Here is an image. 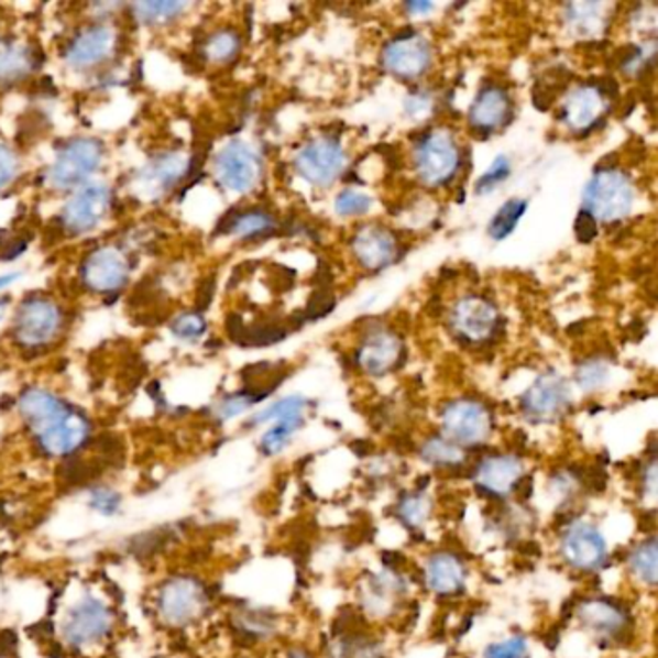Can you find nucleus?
Masks as SVG:
<instances>
[{"mask_svg": "<svg viewBox=\"0 0 658 658\" xmlns=\"http://www.w3.org/2000/svg\"><path fill=\"white\" fill-rule=\"evenodd\" d=\"M18 278H20V273H9V275L0 276V292L17 283Z\"/></svg>", "mask_w": 658, "mask_h": 658, "instance_id": "obj_51", "label": "nucleus"}, {"mask_svg": "<svg viewBox=\"0 0 658 658\" xmlns=\"http://www.w3.org/2000/svg\"><path fill=\"white\" fill-rule=\"evenodd\" d=\"M371 197L365 196V194H360V191H355V189H344L340 196L337 197V204H335V209H337L338 215H342V217H353V215H363V212H368L371 209Z\"/></svg>", "mask_w": 658, "mask_h": 658, "instance_id": "obj_42", "label": "nucleus"}, {"mask_svg": "<svg viewBox=\"0 0 658 658\" xmlns=\"http://www.w3.org/2000/svg\"><path fill=\"white\" fill-rule=\"evenodd\" d=\"M171 330L176 338L186 340V342H194L197 338H201L207 330V321L204 315L199 311H191V314H182L180 317L174 319L171 325Z\"/></svg>", "mask_w": 658, "mask_h": 658, "instance_id": "obj_39", "label": "nucleus"}, {"mask_svg": "<svg viewBox=\"0 0 658 658\" xmlns=\"http://www.w3.org/2000/svg\"><path fill=\"white\" fill-rule=\"evenodd\" d=\"M91 435V425L84 414L70 408L55 424L48 425L33 439L37 442L41 452L48 458H72L79 448L86 445Z\"/></svg>", "mask_w": 658, "mask_h": 658, "instance_id": "obj_13", "label": "nucleus"}, {"mask_svg": "<svg viewBox=\"0 0 658 658\" xmlns=\"http://www.w3.org/2000/svg\"><path fill=\"white\" fill-rule=\"evenodd\" d=\"M634 186L627 180L626 174L604 168L596 171L585 188L583 211H588L595 220L616 222L626 219L634 209Z\"/></svg>", "mask_w": 658, "mask_h": 658, "instance_id": "obj_3", "label": "nucleus"}, {"mask_svg": "<svg viewBox=\"0 0 658 658\" xmlns=\"http://www.w3.org/2000/svg\"><path fill=\"white\" fill-rule=\"evenodd\" d=\"M188 9L186 2L176 0H153V2H138L134 4V14L142 24L158 25L171 22L174 18L180 17L184 10Z\"/></svg>", "mask_w": 658, "mask_h": 658, "instance_id": "obj_32", "label": "nucleus"}, {"mask_svg": "<svg viewBox=\"0 0 658 658\" xmlns=\"http://www.w3.org/2000/svg\"><path fill=\"white\" fill-rule=\"evenodd\" d=\"M89 504L95 512H99L102 516H114L122 506V496L110 486H95L89 494Z\"/></svg>", "mask_w": 658, "mask_h": 658, "instance_id": "obj_43", "label": "nucleus"}, {"mask_svg": "<svg viewBox=\"0 0 658 658\" xmlns=\"http://www.w3.org/2000/svg\"><path fill=\"white\" fill-rule=\"evenodd\" d=\"M18 173V158L14 151L0 143V188L9 186Z\"/></svg>", "mask_w": 658, "mask_h": 658, "instance_id": "obj_46", "label": "nucleus"}, {"mask_svg": "<svg viewBox=\"0 0 658 658\" xmlns=\"http://www.w3.org/2000/svg\"><path fill=\"white\" fill-rule=\"evenodd\" d=\"M498 311L486 298L481 296H468L460 299L452 309L450 325L454 329L456 337L462 338L470 344H481L489 338L494 337L498 330Z\"/></svg>", "mask_w": 658, "mask_h": 658, "instance_id": "obj_12", "label": "nucleus"}, {"mask_svg": "<svg viewBox=\"0 0 658 658\" xmlns=\"http://www.w3.org/2000/svg\"><path fill=\"white\" fill-rule=\"evenodd\" d=\"M465 581H468V568L463 564L462 558L454 552L439 550L427 558L425 583L435 595H458L465 588Z\"/></svg>", "mask_w": 658, "mask_h": 658, "instance_id": "obj_21", "label": "nucleus"}, {"mask_svg": "<svg viewBox=\"0 0 658 658\" xmlns=\"http://www.w3.org/2000/svg\"><path fill=\"white\" fill-rule=\"evenodd\" d=\"M288 658H311L309 657V652H306L304 649H294L290 650V657Z\"/></svg>", "mask_w": 658, "mask_h": 658, "instance_id": "obj_53", "label": "nucleus"}, {"mask_svg": "<svg viewBox=\"0 0 658 658\" xmlns=\"http://www.w3.org/2000/svg\"><path fill=\"white\" fill-rule=\"evenodd\" d=\"M114 45H117V33L107 25H95L74 37L68 48L64 51V58L74 68L86 70L95 64H101L112 53Z\"/></svg>", "mask_w": 658, "mask_h": 658, "instance_id": "obj_19", "label": "nucleus"}, {"mask_svg": "<svg viewBox=\"0 0 658 658\" xmlns=\"http://www.w3.org/2000/svg\"><path fill=\"white\" fill-rule=\"evenodd\" d=\"M425 462L437 468H454L463 462V448L454 445L447 437H431L421 448Z\"/></svg>", "mask_w": 658, "mask_h": 658, "instance_id": "obj_34", "label": "nucleus"}, {"mask_svg": "<svg viewBox=\"0 0 658 658\" xmlns=\"http://www.w3.org/2000/svg\"><path fill=\"white\" fill-rule=\"evenodd\" d=\"M157 614L168 627H188L204 618L209 608V593L204 581L191 575H174L157 591Z\"/></svg>", "mask_w": 658, "mask_h": 658, "instance_id": "obj_1", "label": "nucleus"}, {"mask_svg": "<svg viewBox=\"0 0 658 658\" xmlns=\"http://www.w3.org/2000/svg\"><path fill=\"white\" fill-rule=\"evenodd\" d=\"M114 627V612L101 596H79L68 611L64 612L63 632L64 641L74 649H87L97 643H102L110 637Z\"/></svg>", "mask_w": 658, "mask_h": 658, "instance_id": "obj_2", "label": "nucleus"}, {"mask_svg": "<svg viewBox=\"0 0 658 658\" xmlns=\"http://www.w3.org/2000/svg\"><path fill=\"white\" fill-rule=\"evenodd\" d=\"M429 105H431V102H429L427 97L414 95V97H409L406 109H408L409 114H417V112H425V109H429Z\"/></svg>", "mask_w": 658, "mask_h": 658, "instance_id": "obj_50", "label": "nucleus"}, {"mask_svg": "<svg viewBox=\"0 0 658 658\" xmlns=\"http://www.w3.org/2000/svg\"><path fill=\"white\" fill-rule=\"evenodd\" d=\"M35 55L30 48H0V81H17L35 70Z\"/></svg>", "mask_w": 658, "mask_h": 658, "instance_id": "obj_30", "label": "nucleus"}, {"mask_svg": "<svg viewBox=\"0 0 658 658\" xmlns=\"http://www.w3.org/2000/svg\"><path fill=\"white\" fill-rule=\"evenodd\" d=\"M273 228H275V219L268 212L251 209V211L228 215L220 230L242 240H253L259 235L268 234Z\"/></svg>", "mask_w": 658, "mask_h": 658, "instance_id": "obj_27", "label": "nucleus"}, {"mask_svg": "<svg viewBox=\"0 0 658 658\" xmlns=\"http://www.w3.org/2000/svg\"><path fill=\"white\" fill-rule=\"evenodd\" d=\"M306 406V398H301V396L284 398V401L271 404L263 412H259L257 416L251 419V425L268 424V421H276V419H283V417L304 416Z\"/></svg>", "mask_w": 658, "mask_h": 658, "instance_id": "obj_37", "label": "nucleus"}, {"mask_svg": "<svg viewBox=\"0 0 658 658\" xmlns=\"http://www.w3.org/2000/svg\"><path fill=\"white\" fill-rule=\"evenodd\" d=\"M573 228H575V235H578V240L581 243L593 242L596 234H599V222L588 211H583V209L578 215Z\"/></svg>", "mask_w": 658, "mask_h": 658, "instance_id": "obj_47", "label": "nucleus"}, {"mask_svg": "<svg viewBox=\"0 0 658 658\" xmlns=\"http://www.w3.org/2000/svg\"><path fill=\"white\" fill-rule=\"evenodd\" d=\"M460 166V150L448 130H432L416 150V168L427 186H445L454 178Z\"/></svg>", "mask_w": 658, "mask_h": 658, "instance_id": "obj_7", "label": "nucleus"}, {"mask_svg": "<svg viewBox=\"0 0 658 658\" xmlns=\"http://www.w3.org/2000/svg\"><path fill=\"white\" fill-rule=\"evenodd\" d=\"M81 281L97 294H114L128 281V261L122 251L101 248L94 251L81 265Z\"/></svg>", "mask_w": 658, "mask_h": 658, "instance_id": "obj_16", "label": "nucleus"}, {"mask_svg": "<svg viewBox=\"0 0 658 658\" xmlns=\"http://www.w3.org/2000/svg\"><path fill=\"white\" fill-rule=\"evenodd\" d=\"M509 176V161L508 158L501 155V157L494 158L493 165L486 171L478 182V194H489L501 186L502 182L506 180Z\"/></svg>", "mask_w": 658, "mask_h": 658, "instance_id": "obj_44", "label": "nucleus"}, {"mask_svg": "<svg viewBox=\"0 0 658 658\" xmlns=\"http://www.w3.org/2000/svg\"><path fill=\"white\" fill-rule=\"evenodd\" d=\"M442 431L448 440H452L460 448L479 447L483 445L493 431L491 412L478 401H454L442 409L440 416Z\"/></svg>", "mask_w": 658, "mask_h": 658, "instance_id": "obj_6", "label": "nucleus"}, {"mask_svg": "<svg viewBox=\"0 0 658 658\" xmlns=\"http://www.w3.org/2000/svg\"><path fill=\"white\" fill-rule=\"evenodd\" d=\"M570 404V391L564 379L549 371L535 381L522 396L525 414L537 421H549L560 416Z\"/></svg>", "mask_w": 658, "mask_h": 658, "instance_id": "obj_15", "label": "nucleus"}, {"mask_svg": "<svg viewBox=\"0 0 658 658\" xmlns=\"http://www.w3.org/2000/svg\"><path fill=\"white\" fill-rule=\"evenodd\" d=\"M560 552L566 564L580 572H595L608 558V545L596 525L580 519L568 525L560 541Z\"/></svg>", "mask_w": 658, "mask_h": 658, "instance_id": "obj_8", "label": "nucleus"}, {"mask_svg": "<svg viewBox=\"0 0 658 658\" xmlns=\"http://www.w3.org/2000/svg\"><path fill=\"white\" fill-rule=\"evenodd\" d=\"M215 174L220 186L234 194H248L261 178V158L248 143L234 140L227 143L215 158Z\"/></svg>", "mask_w": 658, "mask_h": 658, "instance_id": "obj_10", "label": "nucleus"}, {"mask_svg": "<svg viewBox=\"0 0 658 658\" xmlns=\"http://www.w3.org/2000/svg\"><path fill=\"white\" fill-rule=\"evenodd\" d=\"M431 9V2H409L408 4V10L412 12H429Z\"/></svg>", "mask_w": 658, "mask_h": 658, "instance_id": "obj_52", "label": "nucleus"}, {"mask_svg": "<svg viewBox=\"0 0 658 658\" xmlns=\"http://www.w3.org/2000/svg\"><path fill=\"white\" fill-rule=\"evenodd\" d=\"M263 398H265V394H259V392H240V394L228 396V398L220 402L217 414H219L220 419H232V417L240 416L245 409L251 408L253 404H257Z\"/></svg>", "mask_w": 658, "mask_h": 658, "instance_id": "obj_40", "label": "nucleus"}, {"mask_svg": "<svg viewBox=\"0 0 658 658\" xmlns=\"http://www.w3.org/2000/svg\"><path fill=\"white\" fill-rule=\"evenodd\" d=\"M581 624L593 629L595 634L606 637H618L627 629V612L619 604L608 599H591L581 604L578 611Z\"/></svg>", "mask_w": 658, "mask_h": 658, "instance_id": "obj_26", "label": "nucleus"}, {"mask_svg": "<svg viewBox=\"0 0 658 658\" xmlns=\"http://www.w3.org/2000/svg\"><path fill=\"white\" fill-rule=\"evenodd\" d=\"M18 408L35 437L37 432L47 429L48 425L55 424L56 419L63 417L72 406L61 401L53 392L43 391V388H28L20 396Z\"/></svg>", "mask_w": 658, "mask_h": 658, "instance_id": "obj_24", "label": "nucleus"}, {"mask_svg": "<svg viewBox=\"0 0 658 658\" xmlns=\"http://www.w3.org/2000/svg\"><path fill=\"white\" fill-rule=\"evenodd\" d=\"M337 306V299L329 296V292H317L314 299L307 306V317L309 319H321L325 315L330 314Z\"/></svg>", "mask_w": 658, "mask_h": 658, "instance_id": "obj_48", "label": "nucleus"}, {"mask_svg": "<svg viewBox=\"0 0 658 658\" xmlns=\"http://www.w3.org/2000/svg\"><path fill=\"white\" fill-rule=\"evenodd\" d=\"M304 425V416L283 417L276 419L275 425L268 429L263 439H261V450L263 454L276 456L283 452L286 445L290 442L292 437L296 435L299 427Z\"/></svg>", "mask_w": 658, "mask_h": 658, "instance_id": "obj_31", "label": "nucleus"}, {"mask_svg": "<svg viewBox=\"0 0 658 658\" xmlns=\"http://www.w3.org/2000/svg\"><path fill=\"white\" fill-rule=\"evenodd\" d=\"M102 155V143L94 138H74L64 143L48 171L51 186L55 189L81 188L101 166Z\"/></svg>", "mask_w": 658, "mask_h": 658, "instance_id": "obj_4", "label": "nucleus"}, {"mask_svg": "<svg viewBox=\"0 0 658 658\" xmlns=\"http://www.w3.org/2000/svg\"><path fill=\"white\" fill-rule=\"evenodd\" d=\"M512 112L506 89L501 86H486L479 91L475 101L471 105L470 122L481 134H491L508 120Z\"/></svg>", "mask_w": 658, "mask_h": 658, "instance_id": "obj_25", "label": "nucleus"}, {"mask_svg": "<svg viewBox=\"0 0 658 658\" xmlns=\"http://www.w3.org/2000/svg\"><path fill=\"white\" fill-rule=\"evenodd\" d=\"M186 174H189V161L182 157L180 153H165L153 158L150 165L142 168L135 188L143 197L163 196Z\"/></svg>", "mask_w": 658, "mask_h": 658, "instance_id": "obj_20", "label": "nucleus"}, {"mask_svg": "<svg viewBox=\"0 0 658 658\" xmlns=\"http://www.w3.org/2000/svg\"><path fill=\"white\" fill-rule=\"evenodd\" d=\"M604 4L599 2H578V4H568L566 9V22L572 28L573 33L581 37H595L603 32L606 25V14H604Z\"/></svg>", "mask_w": 658, "mask_h": 658, "instance_id": "obj_28", "label": "nucleus"}, {"mask_svg": "<svg viewBox=\"0 0 658 658\" xmlns=\"http://www.w3.org/2000/svg\"><path fill=\"white\" fill-rule=\"evenodd\" d=\"M342 658H383V650L368 639H353L350 645H344Z\"/></svg>", "mask_w": 658, "mask_h": 658, "instance_id": "obj_45", "label": "nucleus"}, {"mask_svg": "<svg viewBox=\"0 0 658 658\" xmlns=\"http://www.w3.org/2000/svg\"><path fill=\"white\" fill-rule=\"evenodd\" d=\"M431 514V502L424 493L406 494L398 504V517L408 527H419Z\"/></svg>", "mask_w": 658, "mask_h": 658, "instance_id": "obj_36", "label": "nucleus"}, {"mask_svg": "<svg viewBox=\"0 0 658 658\" xmlns=\"http://www.w3.org/2000/svg\"><path fill=\"white\" fill-rule=\"evenodd\" d=\"M346 165L342 145L335 138H321L304 145L296 155V171L315 186L327 188L338 180Z\"/></svg>", "mask_w": 658, "mask_h": 658, "instance_id": "obj_11", "label": "nucleus"}, {"mask_svg": "<svg viewBox=\"0 0 658 658\" xmlns=\"http://www.w3.org/2000/svg\"><path fill=\"white\" fill-rule=\"evenodd\" d=\"M212 292H215V281L209 278L207 283H204L201 286V292H199V296H197V307H199V311H205L209 304L212 301Z\"/></svg>", "mask_w": 658, "mask_h": 658, "instance_id": "obj_49", "label": "nucleus"}, {"mask_svg": "<svg viewBox=\"0 0 658 658\" xmlns=\"http://www.w3.org/2000/svg\"><path fill=\"white\" fill-rule=\"evenodd\" d=\"M352 250L355 259L360 261L361 267H365L368 271H379V268L391 265L396 257L398 248H396L394 235L388 230L376 227V224H369L353 235Z\"/></svg>", "mask_w": 658, "mask_h": 658, "instance_id": "obj_23", "label": "nucleus"}, {"mask_svg": "<svg viewBox=\"0 0 658 658\" xmlns=\"http://www.w3.org/2000/svg\"><path fill=\"white\" fill-rule=\"evenodd\" d=\"M110 209V189L101 182L84 184L64 205L63 228L68 234L81 235L91 232L107 219Z\"/></svg>", "mask_w": 658, "mask_h": 658, "instance_id": "obj_9", "label": "nucleus"}, {"mask_svg": "<svg viewBox=\"0 0 658 658\" xmlns=\"http://www.w3.org/2000/svg\"><path fill=\"white\" fill-rule=\"evenodd\" d=\"M63 329V311L53 299L32 296L17 311L14 338L18 344L37 350L53 342Z\"/></svg>", "mask_w": 658, "mask_h": 658, "instance_id": "obj_5", "label": "nucleus"}, {"mask_svg": "<svg viewBox=\"0 0 658 658\" xmlns=\"http://www.w3.org/2000/svg\"><path fill=\"white\" fill-rule=\"evenodd\" d=\"M604 110H606V101H604V95L599 91V87L580 86L566 97L562 117H564L568 128L583 134V132L593 130L596 122H601Z\"/></svg>", "mask_w": 658, "mask_h": 658, "instance_id": "obj_22", "label": "nucleus"}, {"mask_svg": "<svg viewBox=\"0 0 658 658\" xmlns=\"http://www.w3.org/2000/svg\"><path fill=\"white\" fill-rule=\"evenodd\" d=\"M10 298H2L0 299V319L4 317V311H7V307H9Z\"/></svg>", "mask_w": 658, "mask_h": 658, "instance_id": "obj_54", "label": "nucleus"}, {"mask_svg": "<svg viewBox=\"0 0 658 658\" xmlns=\"http://www.w3.org/2000/svg\"><path fill=\"white\" fill-rule=\"evenodd\" d=\"M386 70L401 79H417L431 66V47L414 30L401 33L384 47Z\"/></svg>", "mask_w": 658, "mask_h": 658, "instance_id": "obj_14", "label": "nucleus"}, {"mask_svg": "<svg viewBox=\"0 0 658 658\" xmlns=\"http://www.w3.org/2000/svg\"><path fill=\"white\" fill-rule=\"evenodd\" d=\"M527 211V201L525 199H509L506 204L502 205L501 209L496 211L491 224H489V235L493 240H504L508 238L514 230H516L519 220L524 217Z\"/></svg>", "mask_w": 658, "mask_h": 658, "instance_id": "obj_33", "label": "nucleus"}, {"mask_svg": "<svg viewBox=\"0 0 658 658\" xmlns=\"http://www.w3.org/2000/svg\"><path fill=\"white\" fill-rule=\"evenodd\" d=\"M524 479V463L512 454L486 456L473 471V481L483 493L508 496Z\"/></svg>", "mask_w": 658, "mask_h": 658, "instance_id": "obj_17", "label": "nucleus"}, {"mask_svg": "<svg viewBox=\"0 0 658 658\" xmlns=\"http://www.w3.org/2000/svg\"><path fill=\"white\" fill-rule=\"evenodd\" d=\"M240 47H242V41L238 33L232 30H220V32L212 33L205 43V56L209 63H230L240 53Z\"/></svg>", "mask_w": 658, "mask_h": 658, "instance_id": "obj_35", "label": "nucleus"}, {"mask_svg": "<svg viewBox=\"0 0 658 658\" xmlns=\"http://www.w3.org/2000/svg\"><path fill=\"white\" fill-rule=\"evenodd\" d=\"M627 566L629 572L635 580L639 581L641 585L647 588H655L658 578V555H657V539L650 537L641 545H637L627 558Z\"/></svg>", "mask_w": 658, "mask_h": 658, "instance_id": "obj_29", "label": "nucleus"}, {"mask_svg": "<svg viewBox=\"0 0 658 658\" xmlns=\"http://www.w3.org/2000/svg\"><path fill=\"white\" fill-rule=\"evenodd\" d=\"M606 376H608L606 365L601 363V361L591 360L583 361L580 368H578L575 381H578L583 391H596V388H601L606 383Z\"/></svg>", "mask_w": 658, "mask_h": 658, "instance_id": "obj_41", "label": "nucleus"}, {"mask_svg": "<svg viewBox=\"0 0 658 658\" xmlns=\"http://www.w3.org/2000/svg\"><path fill=\"white\" fill-rule=\"evenodd\" d=\"M404 346L401 338L386 329H376L363 338L355 361L369 375H386L401 365Z\"/></svg>", "mask_w": 658, "mask_h": 658, "instance_id": "obj_18", "label": "nucleus"}, {"mask_svg": "<svg viewBox=\"0 0 658 658\" xmlns=\"http://www.w3.org/2000/svg\"><path fill=\"white\" fill-rule=\"evenodd\" d=\"M485 658H529V643L524 635H514L502 641L486 645Z\"/></svg>", "mask_w": 658, "mask_h": 658, "instance_id": "obj_38", "label": "nucleus"}]
</instances>
